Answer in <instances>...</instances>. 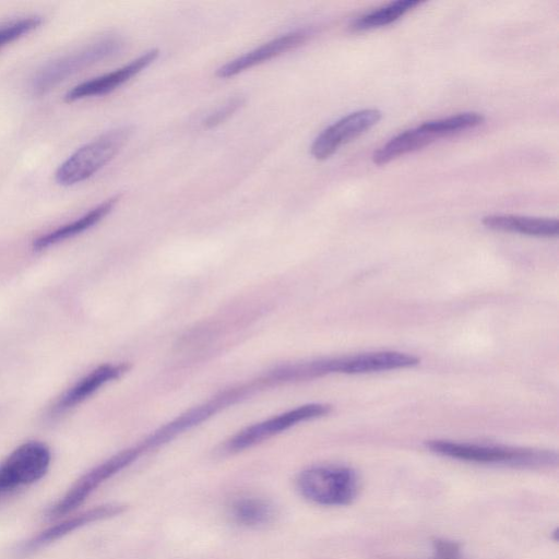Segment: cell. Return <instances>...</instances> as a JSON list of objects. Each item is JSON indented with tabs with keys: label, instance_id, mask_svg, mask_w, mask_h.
Masks as SVG:
<instances>
[{
	"label": "cell",
	"instance_id": "cell-1",
	"mask_svg": "<svg viewBox=\"0 0 559 559\" xmlns=\"http://www.w3.org/2000/svg\"><path fill=\"white\" fill-rule=\"evenodd\" d=\"M485 117L475 111L459 112L448 117L425 121L396 134L372 154L376 165H385L401 156L420 150L432 142L476 128Z\"/></svg>",
	"mask_w": 559,
	"mask_h": 559
},
{
	"label": "cell",
	"instance_id": "cell-2",
	"mask_svg": "<svg viewBox=\"0 0 559 559\" xmlns=\"http://www.w3.org/2000/svg\"><path fill=\"white\" fill-rule=\"evenodd\" d=\"M429 451L465 462L481 464H504L521 467H542L557 463V453L548 450L485 445L450 440H429Z\"/></svg>",
	"mask_w": 559,
	"mask_h": 559
},
{
	"label": "cell",
	"instance_id": "cell-3",
	"mask_svg": "<svg viewBox=\"0 0 559 559\" xmlns=\"http://www.w3.org/2000/svg\"><path fill=\"white\" fill-rule=\"evenodd\" d=\"M132 132V127L123 126L109 130L79 147L57 168V183L73 186L94 176L119 153Z\"/></svg>",
	"mask_w": 559,
	"mask_h": 559
},
{
	"label": "cell",
	"instance_id": "cell-4",
	"mask_svg": "<svg viewBox=\"0 0 559 559\" xmlns=\"http://www.w3.org/2000/svg\"><path fill=\"white\" fill-rule=\"evenodd\" d=\"M297 488L305 499L316 504L341 507L356 499L359 479L352 467L320 465L302 471L297 477Z\"/></svg>",
	"mask_w": 559,
	"mask_h": 559
},
{
	"label": "cell",
	"instance_id": "cell-5",
	"mask_svg": "<svg viewBox=\"0 0 559 559\" xmlns=\"http://www.w3.org/2000/svg\"><path fill=\"white\" fill-rule=\"evenodd\" d=\"M122 47L123 43L120 38L104 37L50 61L34 76L32 81L33 93L36 95L48 93L62 81L83 69L119 53Z\"/></svg>",
	"mask_w": 559,
	"mask_h": 559
},
{
	"label": "cell",
	"instance_id": "cell-6",
	"mask_svg": "<svg viewBox=\"0 0 559 559\" xmlns=\"http://www.w3.org/2000/svg\"><path fill=\"white\" fill-rule=\"evenodd\" d=\"M51 461L49 448L39 441L17 447L0 464V498L43 478Z\"/></svg>",
	"mask_w": 559,
	"mask_h": 559
},
{
	"label": "cell",
	"instance_id": "cell-7",
	"mask_svg": "<svg viewBox=\"0 0 559 559\" xmlns=\"http://www.w3.org/2000/svg\"><path fill=\"white\" fill-rule=\"evenodd\" d=\"M142 453L143 450L138 444L136 447L122 450L103 463L96 465L82 475L73 486L49 508L47 516L50 519H57L75 510L104 481L129 466Z\"/></svg>",
	"mask_w": 559,
	"mask_h": 559
},
{
	"label": "cell",
	"instance_id": "cell-8",
	"mask_svg": "<svg viewBox=\"0 0 559 559\" xmlns=\"http://www.w3.org/2000/svg\"><path fill=\"white\" fill-rule=\"evenodd\" d=\"M331 412L329 404L311 403L245 428L224 445L226 452L235 453L258 444L295 425L322 417Z\"/></svg>",
	"mask_w": 559,
	"mask_h": 559
},
{
	"label": "cell",
	"instance_id": "cell-9",
	"mask_svg": "<svg viewBox=\"0 0 559 559\" xmlns=\"http://www.w3.org/2000/svg\"><path fill=\"white\" fill-rule=\"evenodd\" d=\"M381 111L365 108L353 111L323 129L310 146L311 155L318 160L332 156L341 146L358 138L381 119Z\"/></svg>",
	"mask_w": 559,
	"mask_h": 559
},
{
	"label": "cell",
	"instance_id": "cell-10",
	"mask_svg": "<svg viewBox=\"0 0 559 559\" xmlns=\"http://www.w3.org/2000/svg\"><path fill=\"white\" fill-rule=\"evenodd\" d=\"M419 362L420 359L417 356L407 353L381 350L325 358L323 359V369L325 374H362L411 368Z\"/></svg>",
	"mask_w": 559,
	"mask_h": 559
},
{
	"label": "cell",
	"instance_id": "cell-11",
	"mask_svg": "<svg viewBox=\"0 0 559 559\" xmlns=\"http://www.w3.org/2000/svg\"><path fill=\"white\" fill-rule=\"evenodd\" d=\"M246 392L247 388L240 386L238 389H230L221 393L209 402L189 409L173 421L160 427L143 440V442L140 443V447L143 451H147L165 444L183 431L207 419L219 409L234 403L243 396Z\"/></svg>",
	"mask_w": 559,
	"mask_h": 559
},
{
	"label": "cell",
	"instance_id": "cell-12",
	"mask_svg": "<svg viewBox=\"0 0 559 559\" xmlns=\"http://www.w3.org/2000/svg\"><path fill=\"white\" fill-rule=\"evenodd\" d=\"M158 55L159 50L156 48L147 50L121 68L84 81L69 90L64 95V100L70 103L87 97L106 95L146 69L157 59Z\"/></svg>",
	"mask_w": 559,
	"mask_h": 559
},
{
	"label": "cell",
	"instance_id": "cell-13",
	"mask_svg": "<svg viewBox=\"0 0 559 559\" xmlns=\"http://www.w3.org/2000/svg\"><path fill=\"white\" fill-rule=\"evenodd\" d=\"M307 29H298L285 35H281L261 46L226 62L216 70V75L221 79L233 78L246 70L264 63L289 50L304 45L310 37Z\"/></svg>",
	"mask_w": 559,
	"mask_h": 559
},
{
	"label": "cell",
	"instance_id": "cell-14",
	"mask_svg": "<svg viewBox=\"0 0 559 559\" xmlns=\"http://www.w3.org/2000/svg\"><path fill=\"white\" fill-rule=\"evenodd\" d=\"M126 507L117 503L97 506L71 518H67L33 536L23 546V551H35L91 523L121 514Z\"/></svg>",
	"mask_w": 559,
	"mask_h": 559
},
{
	"label": "cell",
	"instance_id": "cell-15",
	"mask_svg": "<svg viewBox=\"0 0 559 559\" xmlns=\"http://www.w3.org/2000/svg\"><path fill=\"white\" fill-rule=\"evenodd\" d=\"M128 369L129 365L127 364H106L95 368L58 399L51 408L52 416L60 415L73 408L104 384L122 376Z\"/></svg>",
	"mask_w": 559,
	"mask_h": 559
},
{
	"label": "cell",
	"instance_id": "cell-16",
	"mask_svg": "<svg viewBox=\"0 0 559 559\" xmlns=\"http://www.w3.org/2000/svg\"><path fill=\"white\" fill-rule=\"evenodd\" d=\"M481 223L492 230L534 237H556L559 233V223L556 218L491 214L483 217Z\"/></svg>",
	"mask_w": 559,
	"mask_h": 559
},
{
	"label": "cell",
	"instance_id": "cell-17",
	"mask_svg": "<svg viewBox=\"0 0 559 559\" xmlns=\"http://www.w3.org/2000/svg\"><path fill=\"white\" fill-rule=\"evenodd\" d=\"M118 201L119 197L115 195L99 203L97 206L93 207L76 219L39 236L33 241V249L36 251L44 250L82 234L106 217L112 211Z\"/></svg>",
	"mask_w": 559,
	"mask_h": 559
},
{
	"label": "cell",
	"instance_id": "cell-18",
	"mask_svg": "<svg viewBox=\"0 0 559 559\" xmlns=\"http://www.w3.org/2000/svg\"><path fill=\"white\" fill-rule=\"evenodd\" d=\"M423 3L424 1L419 0H396L389 2L385 5L355 17L349 24V29L353 32H364L389 25Z\"/></svg>",
	"mask_w": 559,
	"mask_h": 559
},
{
	"label": "cell",
	"instance_id": "cell-19",
	"mask_svg": "<svg viewBox=\"0 0 559 559\" xmlns=\"http://www.w3.org/2000/svg\"><path fill=\"white\" fill-rule=\"evenodd\" d=\"M233 521L247 527H258L270 523L275 515L274 507L263 498L239 497L229 507Z\"/></svg>",
	"mask_w": 559,
	"mask_h": 559
},
{
	"label": "cell",
	"instance_id": "cell-20",
	"mask_svg": "<svg viewBox=\"0 0 559 559\" xmlns=\"http://www.w3.org/2000/svg\"><path fill=\"white\" fill-rule=\"evenodd\" d=\"M43 23L39 15L24 16L0 24V49L29 34Z\"/></svg>",
	"mask_w": 559,
	"mask_h": 559
},
{
	"label": "cell",
	"instance_id": "cell-21",
	"mask_svg": "<svg viewBox=\"0 0 559 559\" xmlns=\"http://www.w3.org/2000/svg\"><path fill=\"white\" fill-rule=\"evenodd\" d=\"M243 104L245 98L242 96H235L228 99L203 120V126L207 129L217 127L233 116Z\"/></svg>",
	"mask_w": 559,
	"mask_h": 559
},
{
	"label": "cell",
	"instance_id": "cell-22",
	"mask_svg": "<svg viewBox=\"0 0 559 559\" xmlns=\"http://www.w3.org/2000/svg\"><path fill=\"white\" fill-rule=\"evenodd\" d=\"M432 559H462L461 546L456 542L437 538L432 542Z\"/></svg>",
	"mask_w": 559,
	"mask_h": 559
}]
</instances>
